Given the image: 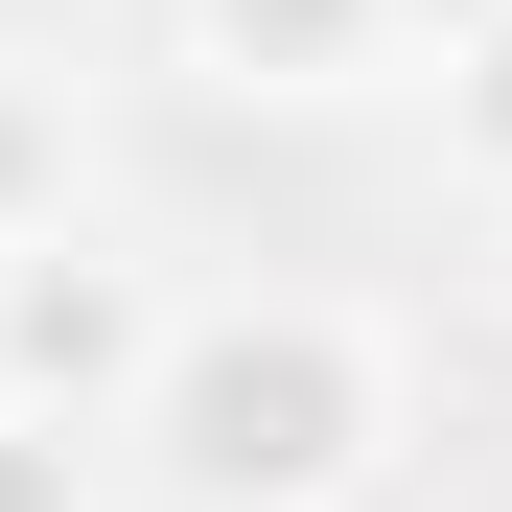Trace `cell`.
<instances>
[{"label": "cell", "instance_id": "5b68a950", "mask_svg": "<svg viewBox=\"0 0 512 512\" xmlns=\"http://www.w3.org/2000/svg\"><path fill=\"white\" fill-rule=\"evenodd\" d=\"M94 443H117V419H47V396H0V512H117V489H94Z\"/></svg>", "mask_w": 512, "mask_h": 512}, {"label": "cell", "instance_id": "52a82bcc", "mask_svg": "<svg viewBox=\"0 0 512 512\" xmlns=\"http://www.w3.org/2000/svg\"><path fill=\"white\" fill-rule=\"evenodd\" d=\"M419 24H443V47H466V24H489V0H419Z\"/></svg>", "mask_w": 512, "mask_h": 512}, {"label": "cell", "instance_id": "ba28073f", "mask_svg": "<svg viewBox=\"0 0 512 512\" xmlns=\"http://www.w3.org/2000/svg\"><path fill=\"white\" fill-rule=\"evenodd\" d=\"M0 396H24V373H0Z\"/></svg>", "mask_w": 512, "mask_h": 512}, {"label": "cell", "instance_id": "8992f818", "mask_svg": "<svg viewBox=\"0 0 512 512\" xmlns=\"http://www.w3.org/2000/svg\"><path fill=\"white\" fill-rule=\"evenodd\" d=\"M443 140H466V163H489V187H512V0H489V24L443 47Z\"/></svg>", "mask_w": 512, "mask_h": 512}, {"label": "cell", "instance_id": "277c9868", "mask_svg": "<svg viewBox=\"0 0 512 512\" xmlns=\"http://www.w3.org/2000/svg\"><path fill=\"white\" fill-rule=\"evenodd\" d=\"M70 210H94V94L0 47V256H24V233H70Z\"/></svg>", "mask_w": 512, "mask_h": 512}, {"label": "cell", "instance_id": "3957f363", "mask_svg": "<svg viewBox=\"0 0 512 512\" xmlns=\"http://www.w3.org/2000/svg\"><path fill=\"white\" fill-rule=\"evenodd\" d=\"M373 47H419V0H187L210 94H373Z\"/></svg>", "mask_w": 512, "mask_h": 512}, {"label": "cell", "instance_id": "7a4b0ae2", "mask_svg": "<svg viewBox=\"0 0 512 512\" xmlns=\"http://www.w3.org/2000/svg\"><path fill=\"white\" fill-rule=\"evenodd\" d=\"M163 256L117 233V210H70V233H24L0 256V373H24L47 419H140V373H163Z\"/></svg>", "mask_w": 512, "mask_h": 512}, {"label": "cell", "instance_id": "6da1fadb", "mask_svg": "<svg viewBox=\"0 0 512 512\" xmlns=\"http://www.w3.org/2000/svg\"><path fill=\"white\" fill-rule=\"evenodd\" d=\"M117 443H140L163 512H373V489H396V326L303 303V280L187 303Z\"/></svg>", "mask_w": 512, "mask_h": 512}]
</instances>
